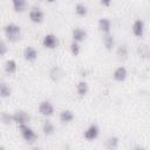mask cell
Returning a JSON list of instances; mask_svg holds the SVG:
<instances>
[{
    "label": "cell",
    "instance_id": "cell-11",
    "mask_svg": "<svg viewBox=\"0 0 150 150\" xmlns=\"http://www.w3.org/2000/svg\"><path fill=\"white\" fill-rule=\"evenodd\" d=\"M71 39L74 42L80 43L87 39V32L81 27H76L71 30Z\"/></svg>",
    "mask_w": 150,
    "mask_h": 150
},
{
    "label": "cell",
    "instance_id": "cell-25",
    "mask_svg": "<svg viewBox=\"0 0 150 150\" xmlns=\"http://www.w3.org/2000/svg\"><path fill=\"white\" fill-rule=\"evenodd\" d=\"M7 53H8V47H7V45H6L4 41L0 40V56H5Z\"/></svg>",
    "mask_w": 150,
    "mask_h": 150
},
{
    "label": "cell",
    "instance_id": "cell-7",
    "mask_svg": "<svg viewBox=\"0 0 150 150\" xmlns=\"http://www.w3.org/2000/svg\"><path fill=\"white\" fill-rule=\"evenodd\" d=\"M54 111H55V109H54V105H53V103L50 101L45 100V101L40 102V104H39V112L42 116L50 117V116L54 115Z\"/></svg>",
    "mask_w": 150,
    "mask_h": 150
},
{
    "label": "cell",
    "instance_id": "cell-24",
    "mask_svg": "<svg viewBox=\"0 0 150 150\" xmlns=\"http://www.w3.org/2000/svg\"><path fill=\"white\" fill-rule=\"evenodd\" d=\"M69 49H70V53H71L74 56H77V55L80 54V52H81V46H80V43L71 41V43H70V46H69Z\"/></svg>",
    "mask_w": 150,
    "mask_h": 150
},
{
    "label": "cell",
    "instance_id": "cell-2",
    "mask_svg": "<svg viewBox=\"0 0 150 150\" xmlns=\"http://www.w3.org/2000/svg\"><path fill=\"white\" fill-rule=\"evenodd\" d=\"M19 131H20V135L21 137L23 138V141L28 144H33L38 141L39 136L38 134L34 131L33 128H30L28 124H22V125H19Z\"/></svg>",
    "mask_w": 150,
    "mask_h": 150
},
{
    "label": "cell",
    "instance_id": "cell-18",
    "mask_svg": "<svg viewBox=\"0 0 150 150\" xmlns=\"http://www.w3.org/2000/svg\"><path fill=\"white\" fill-rule=\"evenodd\" d=\"M12 7H13L14 12L22 13L27 7V2L25 0H13L12 1Z\"/></svg>",
    "mask_w": 150,
    "mask_h": 150
},
{
    "label": "cell",
    "instance_id": "cell-10",
    "mask_svg": "<svg viewBox=\"0 0 150 150\" xmlns=\"http://www.w3.org/2000/svg\"><path fill=\"white\" fill-rule=\"evenodd\" d=\"M38 55H39V53H38V50H36V48H34V47H32V46L26 47V48L23 49V53H22L23 59H25L26 61H28V62H34V61L38 59Z\"/></svg>",
    "mask_w": 150,
    "mask_h": 150
},
{
    "label": "cell",
    "instance_id": "cell-16",
    "mask_svg": "<svg viewBox=\"0 0 150 150\" xmlns=\"http://www.w3.org/2000/svg\"><path fill=\"white\" fill-rule=\"evenodd\" d=\"M120 145V138L117 136H109L104 143L107 150H116Z\"/></svg>",
    "mask_w": 150,
    "mask_h": 150
},
{
    "label": "cell",
    "instance_id": "cell-6",
    "mask_svg": "<svg viewBox=\"0 0 150 150\" xmlns=\"http://www.w3.org/2000/svg\"><path fill=\"white\" fill-rule=\"evenodd\" d=\"M59 43H60V41H59L57 36L53 33L46 34L42 39V46L47 49H55L59 46Z\"/></svg>",
    "mask_w": 150,
    "mask_h": 150
},
{
    "label": "cell",
    "instance_id": "cell-20",
    "mask_svg": "<svg viewBox=\"0 0 150 150\" xmlns=\"http://www.w3.org/2000/svg\"><path fill=\"white\" fill-rule=\"evenodd\" d=\"M12 95V89L6 82H0V97L8 98Z\"/></svg>",
    "mask_w": 150,
    "mask_h": 150
},
{
    "label": "cell",
    "instance_id": "cell-17",
    "mask_svg": "<svg viewBox=\"0 0 150 150\" xmlns=\"http://www.w3.org/2000/svg\"><path fill=\"white\" fill-rule=\"evenodd\" d=\"M89 91V86L86 81H80L76 84V93L80 97H84Z\"/></svg>",
    "mask_w": 150,
    "mask_h": 150
},
{
    "label": "cell",
    "instance_id": "cell-5",
    "mask_svg": "<svg viewBox=\"0 0 150 150\" xmlns=\"http://www.w3.org/2000/svg\"><path fill=\"white\" fill-rule=\"evenodd\" d=\"M28 16L33 23H41L45 20V12L40 7H32L29 9Z\"/></svg>",
    "mask_w": 150,
    "mask_h": 150
},
{
    "label": "cell",
    "instance_id": "cell-4",
    "mask_svg": "<svg viewBox=\"0 0 150 150\" xmlns=\"http://www.w3.org/2000/svg\"><path fill=\"white\" fill-rule=\"evenodd\" d=\"M13 117V123H16L18 125H22V124H28V122L30 121V115L25 111V110H16L12 114Z\"/></svg>",
    "mask_w": 150,
    "mask_h": 150
},
{
    "label": "cell",
    "instance_id": "cell-9",
    "mask_svg": "<svg viewBox=\"0 0 150 150\" xmlns=\"http://www.w3.org/2000/svg\"><path fill=\"white\" fill-rule=\"evenodd\" d=\"M128 77V70L125 67L123 66H118L114 69L112 71V79L116 81V82H123L125 81Z\"/></svg>",
    "mask_w": 150,
    "mask_h": 150
},
{
    "label": "cell",
    "instance_id": "cell-3",
    "mask_svg": "<svg viewBox=\"0 0 150 150\" xmlns=\"http://www.w3.org/2000/svg\"><path fill=\"white\" fill-rule=\"evenodd\" d=\"M98 136H100V128H98V125H97L96 123L89 124V125L86 128V130L83 131V137H84V139H87V141H89V142L95 141Z\"/></svg>",
    "mask_w": 150,
    "mask_h": 150
},
{
    "label": "cell",
    "instance_id": "cell-27",
    "mask_svg": "<svg viewBox=\"0 0 150 150\" xmlns=\"http://www.w3.org/2000/svg\"><path fill=\"white\" fill-rule=\"evenodd\" d=\"M100 4H101L102 6H110V4H111V2H110V1H101Z\"/></svg>",
    "mask_w": 150,
    "mask_h": 150
},
{
    "label": "cell",
    "instance_id": "cell-21",
    "mask_svg": "<svg viewBox=\"0 0 150 150\" xmlns=\"http://www.w3.org/2000/svg\"><path fill=\"white\" fill-rule=\"evenodd\" d=\"M128 54H129V50H128V47L125 45H122V46L117 47V49H116V56H117L118 60H127Z\"/></svg>",
    "mask_w": 150,
    "mask_h": 150
},
{
    "label": "cell",
    "instance_id": "cell-26",
    "mask_svg": "<svg viewBox=\"0 0 150 150\" xmlns=\"http://www.w3.org/2000/svg\"><path fill=\"white\" fill-rule=\"evenodd\" d=\"M134 150H146V148L145 146H142V145H136L134 148Z\"/></svg>",
    "mask_w": 150,
    "mask_h": 150
},
{
    "label": "cell",
    "instance_id": "cell-22",
    "mask_svg": "<svg viewBox=\"0 0 150 150\" xmlns=\"http://www.w3.org/2000/svg\"><path fill=\"white\" fill-rule=\"evenodd\" d=\"M75 9V13L79 15V16H86L88 14V7L83 4V2H77L74 7Z\"/></svg>",
    "mask_w": 150,
    "mask_h": 150
},
{
    "label": "cell",
    "instance_id": "cell-1",
    "mask_svg": "<svg viewBox=\"0 0 150 150\" xmlns=\"http://www.w3.org/2000/svg\"><path fill=\"white\" fill-rule=\"evenodd\" d=\"M5 36L11 42H16L21 38V27L14 22H9L4 27Z\"/></svg>",
    "mask_w": 150,
    "mask_h": 150
},
{
    "label": "cell",
    "instance_id": "cell-8",
    "mask_svg": "<svg viewBox=\"0 0 150 150\" xmlns=\"http://www.w3.org/2000/svg\"><path fill=\"white\" fill-rule=\"evenodd\" d=\"M131 30H132V34L136 38H142L144 35V32H145V23H144V21L142 19H136L132 22Z\"/></svg>",
    "mask_w": 150,
    "mask_h": 150
},
{
    "label": "cell",
    "instance_id": "cell-19",
    "mask_svg": "<svg viewBox=\"0 0 150 150\" xmlns=\"http://www.w3.org/2000/svg\"><path fill=\"white\" fill-rule=\"evenodd\" d=\"M42 132L46 136H52L55 132V125L50 121H45L42 124Z\"/></svg>",
    "mask_w": 150,
    "mask_h": 150
},
{
    "label": "cell",
    "instance_id": "cell-28",
    "mask_svg": "<svg viewBox=\"0 0 150 150\" xmlns=\"http://www.w3.org/2000/svg\"><path fill=\"white\" fill-rule=\"evenodd\" d=\"M32 150H42L41 148H39V146H33L32 148Z\"/></svg>",
    "mask_w": 150,
    "mask_h": 150
},
{
    "label": "cell",
    "instance_id": "cell-29",
    "mask_svg": "<svg viewBox=\"0 0 150 150\" xmlns=\"http://www.w3.org/2000/svg\"><path fill=\"white\" fill-rule=\"evenodd\" d=\"M0 150H6V148H5L2 144H0Z\"/></svg>",
    "mask_w": 150,
    "mask_h": 150
},
{
    "label": "cell",
    "instance_id": "cell-12",
    "mask_svg": "<svg viewBox=\"0 0 150 150\" xmlns=\"http://www.w3.org/2000/svg\"><path fill=\"white\" fill-rule=\"evenodd\" d=\"M74 118H75V115H74L73 110H70V109H63L59 115V120L63 124H68V123L73 122Z\"/></svg>",
    "mask_w": 150,
    "mask_h": 150
},
{
    "label": "cell",
    "instance_id": "cell-13",
    "mask_svg": "<svg viewBox=\"0 0 150 150\" xmlns=\"http://www.w3.org/2000/svg\"><path fill=\"white\" fill-rule=\"evenodd\" d=\"M97 27L103 34H109L111 30V21L108 18H100L97 22Z\"/></svg>",
    "mask_w": 150,
    "mask_h": 150
},
{
    "label": "cell",
    "instance_id": "cell-15",
    "mask_svg": "<svg viewBox=\"0 0 150 150\" xmlns=\"http://www.w3.org/2000/svg\"><path fill=\"white\" fill-rule=\"evenodd\" d=\"M102 43H103V47L107 49V50H111L114 47H115V38L111 33L109 34H103V38H102Z\"/></svg>",
    "mask_w": 150,
    "mask_h": 150
},
{
    "label": "cell",
    "instance_id": "cell-23",
    "mask_svg": "<svg viewBox=\"0 0 150 150\" xmlns=\"http://www.w3.org/2000/svg\"><path fill=\"white\" fill-rule=\"evenodd\" d=\"M0 122L6 124V125H9L13 123V117H12V114L7 112V111H2L0 114Z\"/></svg>",
    "mask_w": 150,
    "mask_h": 150
},
{
    "label": "cell",
    "instance_id": "cell-14",
    "mask_svg": "<svg viewBox=\"0 0 150 150\" xmlns=\"http://www.w3.org/2000/svg\"><path fill=\"white\" fill-rule=\"evenodd\" d=\"M4 70H5V73L8 74V75L15 74L16 70H18V63H16V61L13 60V59H8V60L5 62V64H4Z\"/></svg>",
    "mask_w": 150,
    "mask_h": 150
}]
</instances>
